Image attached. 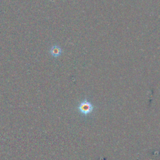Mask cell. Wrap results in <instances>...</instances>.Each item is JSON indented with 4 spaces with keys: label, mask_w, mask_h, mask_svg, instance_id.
I'll return each instance as SVG.
<instances>
[{
    "label": "cell",
    "mask_w": 160,
    "mask_h": 160,
    "mask_svg": "<svg viewBox=\"0 0 160 160\" xmlns=\"http://www.w3.org/2000/svg\"><path fill=\"white\" fill-rule=\"evenodd\" d=\"M78 109L82 114L87 116L92 112L94 109V106L87 99H84L79 104Z\"/></svg>",
    "instance_id": "cell-1"
},
{
    "label": "cell",
    "mask_w": 160,
    "mask_h": 160,
    "mask_svg": "<svg viewBox=\"0 0 160 160\" xmlns=\"http://www.w3.org/2000/svg\"><path fill=\"white\" fill-rule=\"evenodd\" d=\"M49 52L52 57L58 58L62 54V49L59 45L55 44L51 48Z\"/></svg>",
    "instance_id": "cell-2"
}]
</instances>
